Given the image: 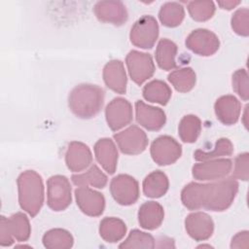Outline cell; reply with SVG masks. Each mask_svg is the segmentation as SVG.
I'll list each match as a JSON object with an SVG mask.
<instances>
[{
	"instance_id": "6da1fadb",
	"label": "cell",
	"mask_w": 249,
	"mask_h": 249,
	"mask_svg": "<svg viewBox=\"0 0 249 249\" xmlns=\"http://www.w3.org/2000/svg\"><path fill=\"white\" fill-rule=\"evenodd\" d=\"M238 191V183L233 178L199 184L191 182L181 192V200L190 210L204 208L210 211H224L233 202Z\"/></svg>"
},
{
	"instance_id": "7a4b0ae2",
	"label": "cell",
	"mask_w": 249,
	"mask_h": 249,
	"mask_svg": "<svg viewBox=\"0 0 249 249\" xmlns=\"http://www.w3.org/2000/svg\"><path fill=\"white\" fill-rule=\"evenodd\" d=\"M104 103V90L91 84H80L69 93L70 111L80 119H90L97 115Z\"/></svg>"
},
{
	"instance_id": "3957f363",
	"label": "cell",
	"mask_w": 249,
	"mask_h": 249,
	"mask_svg": "<svg viewBox=\"0 0 249 249\" xmlns=\"http://www.w3.org/2000/svg\"><path fill=\"white\" fill-rule=\"evenodd\" d=\"M18 203L22 210L35 217L44 203V185L41 175L34 170H25L17 180Z\"/></svg>"
},
{
	"instance_id": "277c9868",
	"label": "cell",
	"mask_w": 249,
	"mask_h": 249,
	"mask_svg": "<svg viewBox=\"0 0 249 249\" xmlns=\"http://www.w3.org/2000/svg\"><path fill=\"white\" fill-rule=\"evenodd\" d=\"M71 185L67 177L53 175L47 181V203L53 211H63L71 203Z\"/></svg>"
},
{
	"instance_id": "5b68a950",
	"label": "cell",
	"mask_w": 249,
	"mask_h": 249,
	"mask_svg": "<svg viewBox=\"0 0 249 249\" xmlns=\"http://www.w3.org/2000/svg\"><path fill=\"white\" fill-rule=\"evenodd\" d=\"M159 37V24L152 16H143L132 25L129 39L132 45L141 49H151L154 47Z\"/></svg>"
},
{
	"instance_id": "8992f818",
	"label": "cell",
	"mask_w": 249,
	"mask_h": 249,
	"mask_svg": "<svg viewBox=\"0 0 249 249\" xmlns=\"http://www.w3.org/2000/svg\"><path fill=\"white\" fill-rule=\"evenodd\" d=\"M150 153L153 160L159 165H169L180 159L182 146L173 137L161 135L153 141Z\"/></svg>"
},
{
	"instance_id": "52a82bcc",
	"label": "cell",
	"mask_w": 249,
	"mask_h": 249,
	"mask_svg": "<svg viewBox=\"0 0 249 249\" xmlns=\"http://www.w3.org/2000/svg\"><path fill=\"white\" fill-rule=\"evenodd\" d=\"M110 192L117 203L124 206L131 205L139 197V185L132 176L119 174L112 179Z\"/></svg>"
},
{
	"instance_id": "ba28073f",
	"label": "cell",
	"mask_w": 249,
	"mask_h": 249,
	"mask_svg": "<svg viewBox=\"0 0 249 249\" xmlns=\"http://www.w3.org/2000/svg\"><path fill=\"white\" fill-rule=\"evenodd\" d=\"M125 63L131 80L139 86L155 73V64L149 53L130 51L125 57Z\"/></svg>"
},
{
	"instance_id": "9c48e42d",
	"label": "cell",
	"mask_w": 249,
	"mask_h": 249,
	"mask_svg": "<svg viewBox=\"0 0 249 249\" xmlns=\"http://www.w3.org/2000/svg\"><path fill=\"white\" fill-rule=\"evenodd\" d=\"M185 44L190 51L202 56L212 55L220 48L218 36L205 28L193 30L186 38Z\"/></svg>"
},
{
	"instance_id": "30bf717a",
	"label": "cell",
	"mask_w": 249,
	"mask_h": 249,
	"mask_svg": "<svg viewBox=\"0 0 249 249\" xmlns=\"http://www.w3.org/2000/svg\"><path fill=\"white\" fill-rule=\"evenodd\" d=\"M119 149L125 155H138L145 151L148 137L144 130L137 125H130L126 129L114 134Z\"/></svg>"
},
{
	"instance_id": "8fae6325",
	"label": "cell",
	"mask_w": 249,
	"mask_h": 249,
	"mask_svg": "<svg viewBox=\"0 0 249 249\" xmlns=\"http://www.w3.org/2000/svg\"><path fill=\"white\" fill-rule=\"evenodd\" d=\"M105 117L108 126L113 131L119 130L131 123L132 106L125 98L116 97L106 106Z\"/></svg>"
},
{
	"instance_id": "7c38bea8",
	"label": "cell",
	"mask_w": 249,
	"mask_h": 249,
	"mask_svg": "<svg viewBox=\"0 0 249 249\" xmlns=\"http://www.w3.org/2000/svg\"><path fill=\"white\" fill-rule=\"evenodd\" d=\"M231 168L232 161L230 159H217L196 163L192 168V173L194 178L199 181L217 180L226 177Z\"/></svg>"
},
{
	"instance_id": "4fadbf2b",
	"label": "cell",
	"mask_w": 249,
	"mask_h": 249,
	"mask_svg": "<svg viewBox=\"0 0 249 249\" xmlns=\"http://www.w3.org/2000/svg\"><path fill=\"white\" fill-rule=\"evenodd\" d=\"M75 198L80 210L88 216H100L105 208L103 195L88 186L79 187L75 190Z\"/></svg>"
},
{
	"instance_id": "5bb4252c",
	"label": "cell",
	"mask_w": 249,
	"mask_h": 249,
	"mask_svg": "<svg viewBox=\"0 0 249 249\" xmlns=\"http://www.w3.org/2000/svg\"><path fill=\"white\" fill-rule=\"evenodd\" d=\"M93 13L98 20L120 26L128 18L125 6L121 1H99L93 7Z\"/></svg>"
},
{
	"instance_id": "9a60e30c",
	"label": "cell",
	"mask_w": 249,
	"mask_h": 249,
	"mask_svg": "<svg viewBox=\"0 0 249 249\" xmlns=\"http://www.w3.org/2000/svg\"><path fill=\"white\" fill-rule=\"evenodd\" d=\"M187 233L196 241H203L211 237L214 231V223L211 217L204 212H194L185 220Z\"/></svg>"
},
{
	"instance_id": "2e32d148",
	"label": "cell",
	"mask_w": 249,
	"mask_h": 249,
	"mask_svg": "<svg viewBox=\"0 0 249 249\" xmlns=\"http://www.w3.org/2000/svg\"><path fill=\"white\" fill-rule=\"evenodd\" d=\"M135 116L137 123L151 131L160 130L166 122L162 109L148 105L141 100L135 102Z\"/></svg>"
},
{
	"instance_id": "e0dca14e",
	"label": "cell",
	"mask_w": 249,
	"mask_h": 249,
	"mask_svg": "<svg viewBox=\"0 0 249 249\" xmlns=\"http://www.w3.org/2000/svg\"><path fill=\"white\" fill-rule=\"evenodd\" d=\"M65 162L73 172H80L86 169L92 162V155L89 148L79 141L69 143L65 153Z\"/></svg>"
},
{
	"instance_id": "ac0fdd59",
	"label": "cell",
	"mask_w": 249,
	"mask_h": 249,
	"mask_svg": "<svg viewBox=\"0 0 249 249\" xmlns=\"http://www.w3.org/2000/svg\"><path fill=\"white\" fill-rule=\"evenodd\" d=\"M102 77L107 88L120 94L125 92L127 78L124 63L121 60L112 59L108 61L103 68Z\"/></svg>"
},
{
	"instance_id": "d6986e66",
	"label": "cell",
	"mask_w": 249,
	"mask_h": 249,
	"mask_svg": "<svg viewBox=\"0 0 249 249\" xmlns=\"http://www.w3.org/2000/svg\"><path fill=\"white\" fill-rule=\"evenodd\" d=\"M214 110L217 119L226 125H231L237 123L240 112L241 104L239 100L231 94L219 97L215 104Z\"/></svg>"
},
{
	"instance_id": "ffe728a7",
	"label": "cell",
	"mask_w": 249,
	"mask_h": 249,
	"mask_svg": "<svg viewBox=\"0 0 249 249\" xmlns=\"http://www.w3.org/2000/svg\"><path fill=\"white\" fill-rule=\"evenodd\" d=\"M94 155L107 173H115L119 155L114 142L110 138H101L94 144Z\"/></svg>"
},
{
	"instance_id": "44dd1931",
	"label": "cell",
	"mask_w": 249,
	"mask_h": 249,
	"mask_svg": "<svg viewBox=\"0 0 249 249\" xmlns=\"http://www.w3.org/2000/svg\"><path fill=\"white\" fill-rule=\"evenodd\" d=\"M164 218L162 206L156 201H147L143 203L138 210V222L141 228L145 230L158 229Z\"/></svg>"
},
{
	"instance_id": "7402d4cb",
	"label": "cell",
	"mask_w": 249,
	"mask_h": 249,
	"mask_svg": "<svg viewBox=\"0 0 249 249\" xmlns=\"http://www.w3.org/2000/svg\"><path fill=\"white\" fill-rule=\"evenodd\" d=\"M142 186L143 193L146 196L158 198L165 195L169 187V181L165 173L156 170L145 177Z\"/></svg>"
},
{
	"instance_id": "603a6c76",
	"label": "cell",
	"mask_w": 249,
	"mask_h": 249,
	"mask_svg": "<svg viewBox=\"0 0 249 249\" xmlns=\"http://www.w3.org/2000/svg\"><path fill=\"white\" fill-rule=\"evenodd\" d=\"M1 218L4 220L9 232L14 239L20 242L28 240L31 233V227L29 220L24 213L17 212L9 218H6L5 216H1Z\"/></svg>"
},
{
	"instance_id": "cb8c5ba5",
	"label": "cell",
	"mask_w": 249,
	"mask_h": 249,
	"mask_svg": "<svg viewBox=\"0 0 249 249\" xmlns=\"http://www.w3.org/2000/svg\"><path fill=\"white\" fill-rule=\"evenodd\" d=\"M126 232V226L124 221L116 217H105L99 224V234L108 243L120 241Z\"/></svg>"
},
{
	"instance_id": "d4e9b609",
	"label": "cell",
	"mask_w": 249,
	"mask_h": 249,
	"mask_svg": "<svg viewBox=\"0 0 249 249\" xmlns=\"http://www.w3.org/2000/svg\"><path fill=\"white\" fill-rule=\"evenodd\" d=\"M176 54L177 45L173 41L169 39L160 40L155 53L156 61L160 68L163 70H172L176 68Z\"/></svg>"
},
{
	"instance_id": "484cf974",
	"label": "cell",
	"mask_w": 249,
	"mask_h": 249,
	"mask_svg": "<svg viewBox=\"0 0 249 249\" xmlns=\"http://www.w3.org/2000/svg\"><path fill=\"white\" fill-rule=\"evenodd\" d=\"M143 97L153 103L166 105L171 97V89L161 80H153L144 86L142 89Z\"/></svg>"
},
{
	"instance_id": "4316f807",
	"label": "cell",
	"mask_w": 249,
	"mask_h": 249,
	"mask_svg": "<svg viewBox=\"0 0 249 249\" xmlns=\"http://www.w3.org/2000/svg\"><path fill=\"white\" fill-rule=\"evenodd\" d=\"M71 180L78 187L90 185L97 189H103L108 181L107 176L95 164H92L85 173L72 175Z\"/></svg>"
},
{
	"instance_id": "83f0119b",
	"label": "cell",
	"mask_w": 249,
	"mask_h": 249,
	"mask_svg": "<svg viewBox=\"0 0 249 249\" xmlns=\"http://www.w3.org/2000/svg\"><path fill=\"white\" fill-rule=\"evenodd\" d=\"M167 79L177 91L188 92L194 89L196 82V75L191 67H183L172 71Z\"/></svg>"
},
{
	"instance_id": "f1b7e54d",
	"label": "cell",
	"mask_w": 249,
	"mask_h": 249,
	"mask_svg": "<svg viewBox=\"0 0 249 249\" xmlns=\"http://www.w3.org/2000/svg\"><path fill=\"white\" fill-rule=\"evenodd\" d=\"M42 240L48 249H69L74 243L72 234L63 229H52L46 231Z\"/></svg>"
},
{
	"instance_id": "f546056e",
	"label": "cell",
	"mask_w": 249,
	"mask_h": 249,
	"mask_svg": "<svg viewBox=\"0 0 249 249\" xmlns=\"http://www.w3.org/2000/svg\"><path fill=\"white\" fill-rule=\"evenodd\" d=\"M184 17V7L178 2H166L160 7L159 12V18L166 27H176L180 25Z\"/></svg>"
},
{
	"instance_id": "4dcf8cb0",
	"label": "cell",
	"mask_w": 249,
	"mask_h": 249,
	"mask_svg": "<svg viewBox=\"0 0 249 249\" xmlns=\"http://www.w3.org/2000/svg\"><path fill=\"white\" fill-rule=\"evenodd\" d=\"M201 131V122L196 115L184 116L178 125V133L185 143H194L198 138Z\"/></svg>"
},
{
	"instance_id": "1f68e13d",
	"label": "cell",
	"mask_w": 249,
	"mask_h": 249,
	"mask_svg": "<svg viewBox=\"0 0 249 249\" xmlns=\"http://www.w3.org/2000/svg\"><path fill=\"white\" fill-rule=\"evenodd\" d=\"M233 153V145L231 141L228 138H220L217 140L215 147L211 151H202V150H196L194 153V158L196 160L204 161L209 160H214L219 157H225V156H231Z\"/></svg>"
},
{
	"instance_id": "d6a6232c",
	"label": "cell",
	"mask_w": 249,
	"mask_h": 249,
	"mask_svg": "<svg viewBox=\"0 0 249 249\" xmlns=\"http://www.w3.org/2000/svg\"><path fill=\"white\" fill-rule=\"evenodd\" d=\"M155 247L154 237L147 232L139 230H132L126 239L119 245V248L129 249V248H146L152 249Z\"/></svg>"
},
{
	"instance_id": "836d02e7",
	"label": "cell",
	"mask_w": 249,
	"mask_h": 249,
	"mask_svg": "<svg viewBox=\"0 0 249 249\" xmlns=\"http://www.w3.org/2000/svg\"><path fill=\"white\" fill-rule=\"evenodd\" d=\"M215 10V4L212 1H192L188 3L189 14L196 21L208 20L213 17Z\"/></svg>"
},
{
	"instance_id": "e575fe53",
	"label": "cell",
	"mask_w": 249,
	"mask_h": 249,
	"mask_svg": "<svg viewBox=\"0 0 249 249\" xmlns=\"http://www.w3.org/2000/svg\"><path fill=\"white\" fill-rule=\"evenodd\" d=\"M231 24L237 35L247 37L249 35V10L240 8L235 11L231 17Z\"/></svg>"
},
{
	"instance_id": "d590c367",
	"label": "cell",
	"mask_w": 249,
	"mask_h": 249,
	"mask_svg": "<svg viewBox=\"0 0 249 249\" xmlns=\"http://www.w3.org/2000/svg\"><path fill=\"white\" fill-rule=\"evenodd\" d=\"M232 89L238 94V96L247 101L249 98V81L248 74L245 69H238L232 74Z\"/></svg>"
},
{
	"instance_id": "8d00e7d4",
	"label": "cell",
	"mask_w": 249,
	"mask_h": 249,
	"mask_svg": "<svg viewBox=\"0 0 249 249\" xmlns=\"http://www.w3.org/2000/svg\"><path fill=\"white\" fill-rule=\"evenodd\" d=\"M248 163H249V154L248 153L239 154L234 160V168L232 172V178L247 181L248 180Z\"/></svg>"
},
{
	"instance_id": "74e56055",
	"label": "cell",
	"mask_w": 249,
	"mask_h": 249,
	"mask_svg": "<svg viewBox=\"0 0 249 249\" xmlns=\"http://www.w3.org/2000/svg\"><path fill=\"white\" fill-rule=\"evenodd\" d=\"M249 232L248 231H242L237 232L231 239V248H248L249 246Z\"/></svg>"
},
{
	"instance_id": "f35d334b",
	"label": "cell",
	"mask_w": 249,
	"mask_h": 249,
	"mask_svg": "<svg viewBox=\"0 0 249 249\" xmlns=\"http://www.w3.org/2000/svg\"><path fill=\"white\" fill-rule=\"evenodd\" d=\"M15 239L9 232V230L2 218H0V245L1 246H11Z\"/></svg>"
},
{
	"instance_id": "ab89813d",
	"label": "cell",
	"mask_w": 249,
	"mask_h": 249,
	"mask_svg": "<svg viewBox=\"0 0 249 249\" xmlns=\"http://www.w3.org/2000/svg\"><path fill=\"white\" fill-rule=\"evenodd\" d=\"M240 4V1H220L218 2V5L225 10H231L237 5Z\"/></svg>"
}]
</instances>
